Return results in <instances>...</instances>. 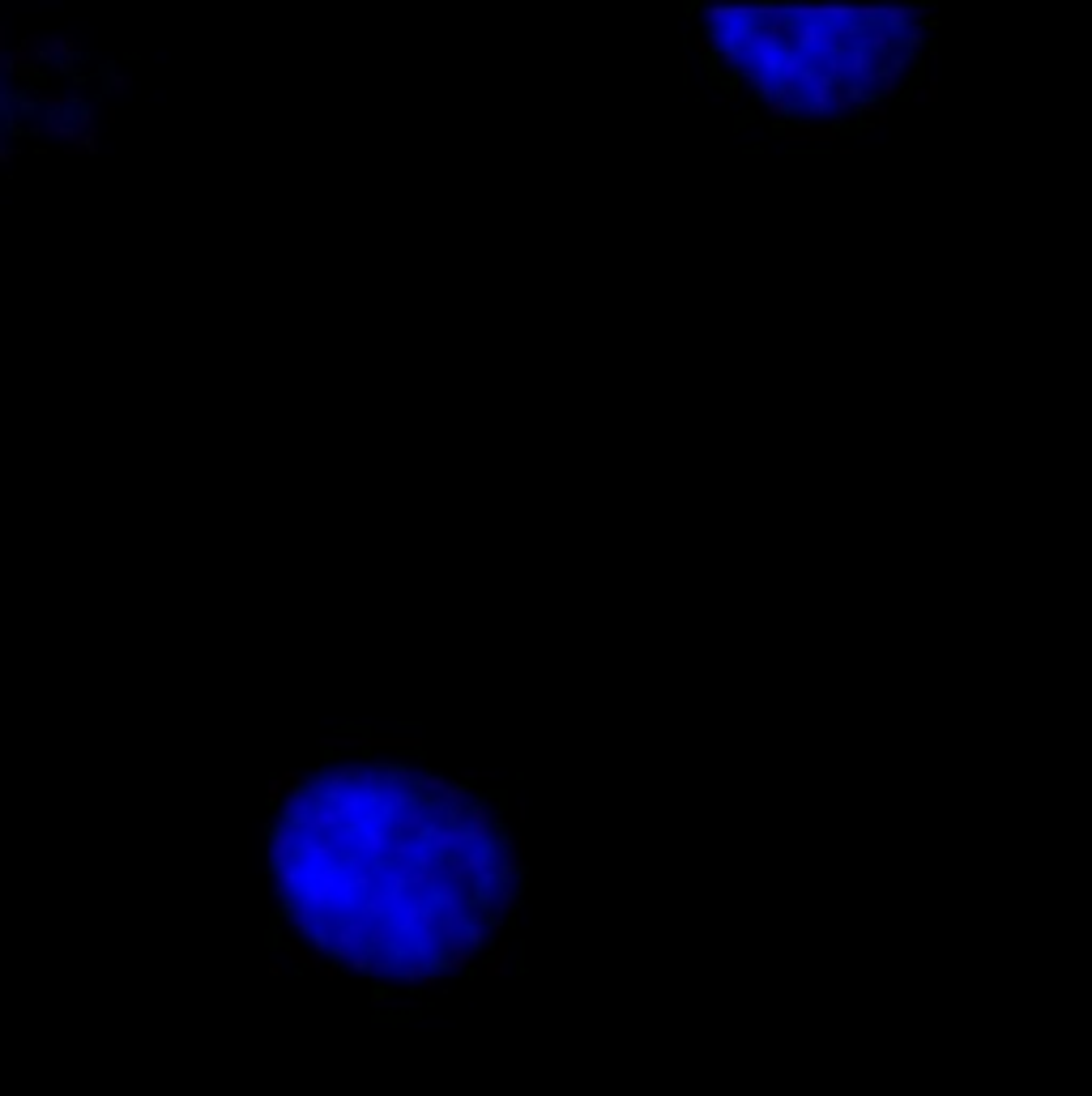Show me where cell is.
I'll return each mask as SVG.
<instances>
[{
	"instance_id": "cell-1",
	"label": "cell",
	"mask_w": 1092,
	"mask_h": 1096,
	"mask_svg": "<svg viewBox=\"0 0 1092 1096\" xmlns=\"http://www.w3.org/2000/svg\"><path fill=\"white\" fill-rule=\"evenodd\" d=\"M98 141H103V129H98L95 103L77 107V116H73V133H69V141H64V154H98Z\"/></svg>"
},
{
	"instance_id": "cell-2",
	"label": "cell",
	"mask_w": 1092,
	"mask_h": 1096,
	"mask_svg": "<svg viewBox=\"0 0 1092 1096\" xmlns=\"http://www.w3.org/2000/svg\"><path fill=\"white\" fill-rule=\"evenodd\" d=\"M773 137L786 141V145H799V141H820V145H833V141H841V129H833V124H794V120H776Z\"/></svg>"
},
{
	"instance_id": "cell-3",
	"label": "cell",
	"mask_w": 1092,
	"mask_h": 1096,
	"mask_svg": "<svg viewBox=\"0 0 1092 1096\" xmlns=\"http://www.w3.org/2000/svg\"><path fill=\"white\" fill-rule=\"evenodd\" d=\"M482 977H508V943L504 939H495L491 943V956H487V964H482Z\"/></svg>"
},
{
	"instance_id": "cell-4",
	"label": "cell",
	"mask_w": 1092,
	"mask_h": 1096,
	"mask_svg": "<svg viewBox=\"0 0 1092 1096\" xmlns=\"http://www.w3.org/2000/svg\"><path fill=\"white\" fill-rule=\"evenodd\" d=\"M914 103H922V107H930V103H939V77L930 73V77H922V82L914 86V94H909Z\"/></svg>"
},
{
	"instance_id": "cell-5",
	"label": "cell",
	"mask_w": 1092,
	"mask_h": 1096,
	"mask_svg": "<svg viewBox=\"0 0 1092 1096\" xmlns=\"http://www.w3.org/2000/svg\"><path fill=\"white\" fill-rule=\"evenodd\" d=\"M17 158H22V145H17V141H13L9 133L0 129V167H9V163H17Z\"/></svg>"
},
{
	"instance_id": "cell-6",
	"label": "cell",
	"mask_w": 1092,
	"mask_h": 1096,
	"mask_svg": "<svg viewBox=\"0 0 1092 1096\" xmlns=\"http://www.w3.org/2000/svg\"><path fill=\"white\" fill-rule=\"evenodd\" d=\"M132 90V73H107V94H129Z\"/></svg>"
},
{
	"instance_id": "cell-7",
	"label": "cell",
	"mask_w": 1092,
	"mask_h": 1096,
	"mask_svg": "<svg viewBox=\"0 0 1092 1096\" xmlns=\"http://www.w3.org/2000/svg\"><path fill=\"white\" fill-rule=\"evenodd\" d=\"M5 52H9V30L0 26V60H5Z\"/></svg>"
}]
</instances>
